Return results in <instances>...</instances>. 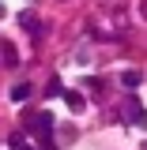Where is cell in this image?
I'll return each instance as SVG.
<instances>
[{"instance_id": "obj_1", "label": "cell", "mask_w": 147, "mask_h": 150, "mask_svg": "<svg viewBox=\"0 0 147 150\" xmlns=\"http://www.w3.org/2000/svg\"><path fill=\"white\" fill-rule=\"evenodd\" d=\"M125 116H128L132 124H147V112L140 109V101H136V98H132V101H128V109H125Z\"/></svg>"}, {"instance_id": "obj_2", "label": "cell", "mask_w": 147, "mask_h": 150, "mask_svg": "<svg viewBox=\"0 0 147 150\" xmlns=\"http://www.w3.org/2000/svg\"><path fill=\"white\" fill-rule=\"evenodd\" d=\"M64 105H68V109H75V112H83V109H87V105H83V94H79V90H68V94H64Z\"/></svg>"}, {"instance_id": "obj_5", "label": "cell", "mask_w": 147, "mask_h": 150, "mask_svg": "<svg viewBox=\"0 0 147 150\" xmlns=\"http://www.w3.org/2000/svg\"><path fill=\"white\" fill-rule=\"evenodd\" d=\"M140 15H143V19H147V0H143V4H140Z\"/></svg>"}, {"instance_id": "obj_3", "label": "cell", "mask_w": 147, "mask_h": 150, "mask_svg": "<svg viewBox=\"0 0 147 150\" xmlns=\"http://www.w3.org/2000/svg\"><path fill=\"white\" fill-rule=\"evenodd\" d=\"M121 83H125V86H140V71H125Z\"/></svg>"}, {"instance_id": "obj_4", "label": "cell", "mask_w": 147, "mask_h": 150, "mask_svg": "<svg viewBox=\"0 0 147 150\" xmlns=\"http://www.w3.org/2000/svg\"><path fill=\"white\" fill-rule=\"evenodd\" d=\"M27 94H30V86H27V83H23V86H15V90H11V98H15V101H23V98H27Z\"/></svg>"}]
</instances>
